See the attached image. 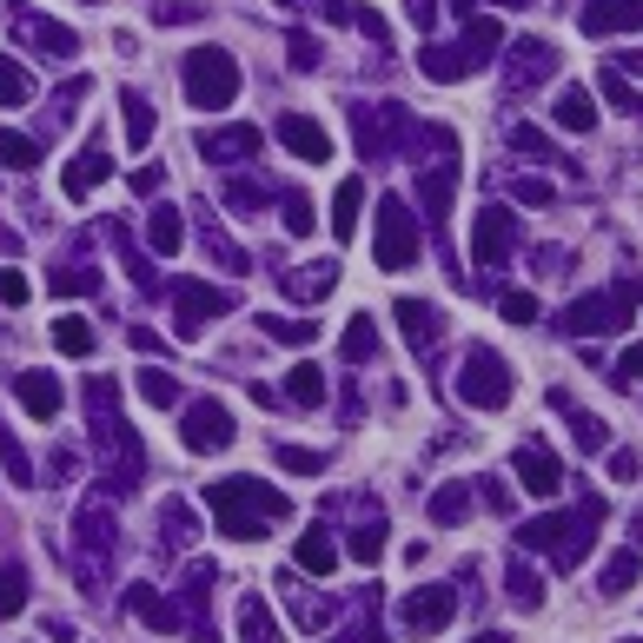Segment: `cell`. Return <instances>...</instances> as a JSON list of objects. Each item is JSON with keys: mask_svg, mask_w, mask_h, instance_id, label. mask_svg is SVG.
<instances>
[{"mask_svg": "<svg viewBox=\"0 0 643 643\" xmlns=\"http://www.w3.org/2000/svg\"><path fill=\"white\" fill-rule=\"evenodd\" d=\"M206 511H213V524H219L226 537L253 544V537H266V524L292 518V498L266 492L259 477H219V485H206Z\"/></svg>", "mask_w": 643, "mask_h": 643, "instance_id": "1", "label": "cell"}, {"mask_svg": "<svg viewBox=\"0 0 643 643\" xmlns=\"http://www.w3.org/2000/svg\"><path fill=\"white\" fill-rule=\"evenodd\" d=\"M604 524V505L591 498V505H578V511H565V518H537V524H524L518 531V544L524 550H550L557 557V565H578V557H584V544H591V531Z\"/></svg>", "mask_w": 643, "mask_h": 643, "instance_id": "2", "label": "cell"}, {"mask_svg": "<svg viewBox=\"0 0 643 643\" xmlns=\"http://www.w3.org/2000/svg\"><path fill=\"white\" fill-rule=\"evenodd\" d=\"M186 100L199 113H226L239 100V60L226 47H193L186 53Z\"/></svg>", "mask_w": 643, "mask_h": 643, "instance_id": "3", "label": "cell"}, {"mask_svg": "<svg viewBox=\"0 0 643 643\" xmlns=\"http://www.w3.org/2000/svg\"><path fill=\"white\" fill-rule=\"evenodd\" d=\"M636 299H643V279H623L617 292H591L565 312V332H578V339L623 332V326H636Z\"/></svg>", "mask_w": 643, "mask_h": 643, "instance_id": "4", "label": "cell"}, {"mask_svg": "<svg viewBox=\"0 0 643 643\" xmlns=\"http://www.w3.org/2000/svg\"><path fill=\"white\" fill-rule=\"evenodd\" d=\"M458 398H464V405H477V412H505L511 405V365L498 352H464Z\"/></svg>", "mask_w": 643, "mask_h": 643, "instance_id": "5", "label": "cell"}, {"mask_svg": "<svg viewBox=\"0 0 643 643\" xmlns=\"http://www.w3.org/2000/svg\"><path fill=\"white\" fill-rule=\"evenodd\" d=\"M372 259H378V272H405V266L418 259V219H412V206H405V199H385V206H378Z\"/></svg>", "mask_w": 643, "mask_h": 643, "instance_id": "6", "label": "cell"}, {"mask_svg": "<svg viewBox=\"0 0 643 643\" xmlns=\"http://www.w3.org/2000/svg\"><path fill=\"white\" fill-rule=\"evenodd\" d=\"M498 47V21H471V34H464V47H432L418 66L432 73V80H445V87H451V80H464V73H477V66H485V53Z\"/></svg>", "mask_w": 643, "mask_h": 643, "instance_id": "7", "label": "cell"}, {"mask_svg": "<svg viewBox=\"0 0 643 643\" xmlns=\"http://www.w3.org/2000/svg\"><path fill=\"white\" fill-rule=\"evenodd\" d=\"M186 451L193 458H206V451H226L232 445V412L226 405H213V398H199V405H186Z\"/></svg>", "mask_w": 643, "mask_h": 643, "instance_id": "8", "label": "cell"}, {"mask_svg": "<svg viewBox=\"0 0 643 643\" xmlns=\"http://www.w3.org/2000/svg\"><path fill=\"white\" fill-rule=\"evenodd\" d=\"M511 246H518V219L505 206H485V213H477V226H471V259L477 266H498Z\"/></svg>", "mask_w": 643, "mask_h": 643, "instance_id": "9", "label": "cell"}, {"mask_svg": "<svg viewBox=\"0 0 643 643\" xmlns=\"http://www.w3.org/2000/svg\"><path fill=\"white\" fill-rule=\"evenodd\" d=\"M232 312V292H213V286H180V339H199L206 318Z\"/></svg>", "mask_w": 643, "mask_h": 643, "instance_id": "10", "label": "cell"}, {"mask_svg": "<svg viewBox=\"0 0 643 643\" xmlns=\"http://www.w3.org/2000/svg\"><path fill=\"white\" fill-rule=\"evenodd\" d=\"M279 139L305 159V167H326V159H332V133L318 126V120H305V113H286L279 120Z\"/></svg>", "mask_w": 643, "mask_h": 643, "instance_id": "11", "label": "cell"}, {"mask_svg": "<svg viewBox=\"0 0 643 643\" xmlns=\"http://www.w3.org/2000/svg\"><path fill=\"white\" fill-rule=\"evenodd\" d=\"M511 471H518V485H524L531 498H557V485H565V471H557V458H550L544 445H524V451L511 458Z\"/></svg>", "mask_w": 643, "mask_h": 643, "instance_id": "12", "label": "cell"}, {"mask_svg": "<svg viewBox=\"0 0 643 643\" xmlns=\"http://www.w3.org/2000/svg\"><path fill=\"white\" fill-rule=\"evenodd\" d=\"M100 180H107V139H94V146L73 153V167L60 173V193H66V199H87Z\"/></svg>", "mask_w": 643, "mask_h": 643, "instance_id": "13", "label": "cell"}, {"mask_svg": "<svg viewBox=\"0 0 643 643\" xmlns=\"http://www.w3.org/2000/svg\"><path fill=\"white\" fill-rule=\"evenodd\" d=\"M14 391H21L27 418H40V425H47V418H53V412L66 405V398H60V378H53V372H21V378H14Z\"/></svg>", "mask_w": 643, "mask_h": 643, "instance_id": "14", "label": "cell"}, {"mask_svg": "<svg viewBox=\"0 0 643 643\" xmlns=\"http://www.w3.org/2000/svg\"><path fill=\"white\" fill-rule=\"evenodd\" d=\"M451 610H458L451 591H412V597H405V630H418V636H425V630H445Z\"/></svg>", "mask_w": 643, "mask_h": 643, "instance_id": "15", "label": "cell"}, {"mask_svg": "<svg viewBox=\"0 0 643 643\" xmlns=\"http://www.w3.org/2000/svg\"><path fill=\"white\" fill-rule=\"evenodd\" d=\"M412 120H405V107H378V120H372V107L359 113V146H365V159H378L398 133H405Z\"/></svg>", "mask_w": 643, "mask_h": 643, "instance_id": "16", "label": "cell"}, {"mask_svg": "<svg viewBox=\"0 0 643 643\" xmlns=\"http://www.w3.org/2000/svg\"><path fill=\"white\" fill-rule=\"evenodd\" d=\"M584 34H617V27H643V0H597L578 14Z\"/></svg>", "mask_w": 643, "mask_h": 643, "instance_id": "17", "label": "cell"}, {"mask_svg": "<svg viewBox=\"0 0 643 643\" xmlns=\"http://www.w3.org/2000/svg\"><path fill=\"white\" fill-rule=\"evenodd\" d=\"M398 326H405V339L425 352V345H438V332H445V312L425 305V299H398Z\"/></svg>", "mask_w": 643, "mask_h": 643, "instance_id": "18", "label": "cell"}, {"mask_svg": "<svg viewBox=\"0 0 643 643\" xmlns=\"http://www.w3.org/2000/svg\"><path fill=\"white\" fill-rule=\"evenodd\" d=\"M239 643H286L279 617H272L259 597H246V604H239Z\"/></svg>", "mask_w": 643, "mask_h": 643, "instance_id": "19", "label": "cell"}, {"mask_svg": "<svg viewBox=\"0 0 643 643\" xmlns=\"http://www.w3.org/2000/svg\"><path fill=\"white\" fill-rule=\"evenodd\" d=\"M557 126H565V133H591V126H597L591 87H565V94H557Z\"/></svg>", "mask_w": 643, "mask_h": 643, "instance_id": "20", "label": "cell"}, {"mask_svg": "<svg viewBox=\"0 0 643 643\" xmlns=\"http://www.w3.org/2000/svg\"><path fill=\"white\" fill-rule=\"evenodd\" d=\"M199 153H206V159H246V153H259V126H232V133H206V139H199Z\"/></svg>", "mask_w": 643, "mask_h": 643, "instance_id": "21", "label": "cell"}, {"mask_svg": "<svg viewBox=\"0 0 643 643\" xmlns=\"http://www.w3.org/2000/svg\"><path fill=\"white\" fill-rule=\"evenodd\" d=\"M636 578H643V550L630 544V550H617V557H610V565H604V578H597V591H604V597H623V591H630Z\"/></svg>", "mask_w": 643, "mask_h": 643, "instance_id": "22", "label": "cell"}, {"mask_svg": "<svg viewBox=\"0 0 643 643\" xmlns=\"http://www.w3.org/2000/svg\"><path fill=\"white\" fill-rule=\"evenodd\" d=\"M359 206H365V180H339V193H332V232L339 239L359 232Z\"/></svg>", "mask_w": 643, "mask_h": 643, "instance_id": "23", "label": "cell"}, {"mask_svg": "<svg viewBox=\"0 0 643 643\" xmlns=\"http://www.w3.org/2000/svg\"><path fill=\"white\" fill-rule=\"evenodd\" d=\"M53 345L66 352V359H94V326L80 312H66V318H53Z\"/></svg>", "mask_w": 643, "mask_h": 643, "instance_id": "24", "label": "cell"}, {"mask_svg": "<svg viewBox=\"0 0 643 643\" xmlns=\"http://www.w3.org/2000/svg\"><path fill=\"white\" fill-rule=\"evenodd\" d=\"M332 565H339V544H332L326 531H305V537H299V571H318V578H326Z\"/></svg>", "mask_w": 643, "mask_h": 643, "instance_id": "25", "label": "cell"}, {"mask_svg": "<svg viewBox=\"0 0 643 643\" xmlns=\"http://www.w3.org/2000/svg\"><path fill=\"white\" fill-rule=\"evenodd\" d=\"M120 113H126V146L146 153V146H153V107H146L139 94H120Z\"/></svg>", "mask_w": 643, "mask_h": 643, "instance_id": "26", "label": "cell"}, {"mask_svg": "<svg viewBox=\"0 0 643 643\" xmlns=\"http://www.w3.org/2000/svg\"><path fill=\"white\" fill-rule=\"evenodd\" d=\"M146 239H153V253H180V239H186L180 232V213L173 206H153L146 213Z\"/></svg>", "mask_w": 643, "mask_h": 643, "instance_id": "27", "label": "cell"}, {"mask_svg": "<svg viewBox=\"0 0 643 643\" xmlns=\"http://www.w3.org/2000/svg\"><path fill=\"white\" fill-rule=\"evenodd\" d=\"M332 286H339V266H299V272L286 279V292H292V299H326Z\"/></svg>", "mask_w": 643, "mask_h": 643, "instance_id": "28", "label": "cell"}, {"mask_svg": "<svg viewBox=\"0 0 643 643\" xmlns=\"http://www.w3.org/2000/svg\"><path fill=\"white\" fill-rule=\"evenodd\" d=\"M286 398H292V405H318V398H326V378H318V365H292L286 372Z\"/></svg>", "mask_w": 643, "mask_h": 643, "instance_id": "29", "label": "cell"}, {"mask_svg": "<svg viewBox=\"0 0 643 643\" xmlns=\"http://www.w3.org/2000/svg\"><path fill=\"white\" fill-rule=\"evenodd\" d=\"M34 100V73L21 60H0V107H27Z\"/></svg>", "mask_w": 643, "mask_h": 643, "instance_id": "30", "label": "cell"}, {"mask_svg": "<svg viewBox=\"0 0 643 643\" xmlns=\"http://www.w3.org/2000/svg\"><path fill=\"white\" fill-rule=\"evenodd\" d=\"M139 398H146V405H180V378H167L159 365H146L139 372Z\"/></svg>", "mask_w": 643, "mask_h": 643, "instance_id": "31", "label": "cell"}, {"mask_svg": "<svg viewBox=\"0 0 643 643\" xmlns=\"http://www.w3.org/2000/svg\"><path fill=\"white\" fill-rule=\"evenodd\" d=\"M133 617H139V623H153V630H173V623H180V610H173V604H159L146 584L133 591Z\"/></svg>", "mask_w": 643, "mask_h": 643, "instance_id": "32", "label": "cell"}, {"mask_svg": "<svg viewBox=\"0 0 643 643\" xmlns=\"http://www.w3.org/2000/svg\"><path fill=\"white\" fill-rule=\"evenodd\" d=\"M352 365H365L372 352H378V326H372V318H352V326H345V345H339Z\"/></svg>", "mask_w": 643, "mask_h": 643, "instance_id": "33", "label": "cell"}, {"mask_svg": "<svg viewBox=\"0 0 643 643\" xmlns=\"http://www.w3.org/2000/svg\"><path fill=\"white\" fill-rule=\"evenodd\" d=\"M464 511H471V485H445V492L432 498V518H438V524H458Z\"/></svg>", "mask_w": 643, "mask_h": 643, "instance_id": "34", "label": "cell"}, {"mask_svg": "<svg viewBox=\"0 0 643 643\" xmlns=\"http://www.w3.org/2000/svg\"><path fill=\"white\" fill-rule=\"evenodd\" d=\"M378 550H385V518H372V524L352 531V557H359V565H378Z\"/></svg>", "mask_w": 643, "mask_h": 643, "instance_id": "35", "label": "cell"}, {"mask_svg": "<svg viewBox=\"0 0 643 643\" xmlns=\"http://www.w3.org/2000/svg\"><path fill=\"white\" fill-rule=\"evenodd\" d=\"M53 292H66V299H87V292H100V272H87V266H66V272H53Z\"/></svg>", "mask_w": 643, "mask_h": 643, "instance_id": "36", "label": "cell"}, {"mask_svg": "<svg viewBox=\"0 0 643 643\" xmlns=\"http://www.w3.org/2000/svg\"><path fill=\"white\" fill-rule=\"evenodd\" d=\"M0 159H8V167H40V146H34V139H21V133H8V126H0Z\"/></svg>", "mask_w": 643, "mask_h": 643, "instance_id": "37", "label": "cell"}, {"mask_svg": "<svg viewBox=\"0 0 643 643\" xmlns=\"http://www.w3.org/2000/svg\"><path fill=\"white\" fill-rule=\"evenodd\" d=\"M21 610H27V578L0 571V617H21Z\"/></svg>", "mask_w": 643, "mask_h": 643, "instance_id": "38", "label": "cell"}, {"mask_svg": "<svg viewBox=\"0 0 643 643\" xmlns=\"http://www.w3.org/2000/svg\"><path fill=\"white\" fill-rule=\"evenodd\" d=\"M279 464H286L292 477H318V471H326V458H318V451H299V445H279Z\"/></svg>", "mask_w": 643, "mask_h": 643, "instance_id": "39", "label": "cell"}, {"mask_svg": "<svg viewBox=\"0 0 643 643\" xmlns=\"http://www.w3.org/2000/svg\"><path fill=\"white\" fill-rule=\"evenodd\" d=\"M318 326H305V318H266V339H279V345H305Z\"/></svg>", "mask_w": 643, "mask_h": 643, "instance_id": "40", "label": "cell"}, {"mask_svg": "<svg viewBox=\"0 0 643 643\" xmlns=\"http://www.w3.org/2000/svg\"><path fill=\"white\" fill-rule=\"evenodd\" d=\"M27 34H34L47 53H73V47H80V40H73L66 27H53V21H27Z\"/></svg>", "mask_w": 643, "mask_h": 643, "instance_id": "41", "label": "cell"}, {"mask_svg": "<svg viewBox=\"0 0 643 643\" xmlns=\"http://www.w3.org/2000/svg\"><path fill=\"white\" fill-rule=\"evenodd\" d=\"M511 597H518L524 610H537V604H544V584H537V571H524V565H518V571H511Z\"/></svg>", "mask_w": 643, "mask_h": 643, "instance_id": "42", "label": "cell"}, {"mask_svg": "<svg viewBox=\"0 0 643 643\" xmlns=\"http://www.w3.org/2000/svg\"><path fill=\"white\" fill-rule=\"evenodd\" d=\"M418 193H425V206H432V213H445V199H451V167H438L432 180H418Z\"/></svg>", "mask_w": 643, "mask_h": 643, "instance_id": "43", "label": "cell"}, {"mask_svg": "<svg viewBox=\"0 0 643 643\" xmlns=\"http://www.w3.org/2000/svg\"><path fill=\"white\" fill-rule=\"evenodd\" d=\"M505 318H511V326H531V318H537V299H531V292H505Z\"/></svg>", "mask_w": 643, "mask_h": 643, "instance_id": "44", "label": "cell"}, {"mask_svg": "<svg viewBox=\"0 0 643 643\" xmlns=\"http://www.w3.org/2000/svg\"><path fill=\"white\" fill-rule=\"evenodd\" d=\"M286 226H292V232H312V226H318V219H312V199L292 193V199H286Z\"/></svg>", "mask_w": 643, "mask_h": 643, "instance_id": "45", "label": "cell"}, {"mask_svg": "<svg viewBox=\"0 0 643 643\" xmlns=\"http://www.w3.org/2000/svg\"><path fill=\"white\" fill-rule=\"evenodd\" d=\"M578 445H584V451H604V418L578 412Z\"/></svg>", "mask_w": 643, "mask_h": 643, "instance_id": "46", "label": "cell"}, {"mask_svg": "<svg viewBox=\"0 0 643 643\" xmlns=\"http://www.w3.org/2000/svg\"><path fill=\"white\" fill-rule=\"evenodd\" d=\"M604 100H610V107H636V94H630L623 73H604Z\"/></svg>", "mask_w": 643, "mask_h": 643, "instance_id": "47", "label": "cell"}, {"mask_svg": "<svg viewBox=\"0 0 643 643\" xmlns=\"http://www.w3.org/2000/svg\"><path fill=\"white\" fill-rule=\"evenodd\" d=\"M0 305H27V279L21 272H0Z\"/></svg>", "mask_w": 643, "mask_h": 643, "instance_id": "48", "label": "cell"}, {"mask_svg": "<svg viewBox=\"0 0 643 643\" xmlns=\"http://www.w3.org/2000/svg\"><path fill=\"white\" fill-rule=\"evenodd\" d=\"M292 66H305V73L318 66V47H312V34H292Z\"/></svg>", "mask_w": 643, "mask_h": 643, "instance_id": "49", "label": "cell"}, {"mask_svg": "<svg viewBox=\"0 0 643 643\" xmlns=\"http://www.w3.org/2000/svg\"><path fill=\"white\" fill-rule=\"evenodd\" d=\"M617 378H623V385H636V378H643V345H636V352H623V365H617Z\"/></svg>", "mask_w": 643, "mask_h": 643, "instance_id": "50", "label": "cell"}, {"mask_svg": "<svg viewBox=\"0 0 643 643\" xmlns=\"http://www.w3.org/2000/svg\"><path fill=\"white\" fill-rule=\"evenodd\" d=\"M405 14H412L418 27H432V21H438V0H405Z\"/></svg>", "mask_w": 643, "mask_h": 643, "instance_id": "51", "label": "cell"}, {"mask_svg": "<svg viewBox=\"0 0 643 643\" xmlns=\"http://www.w3.org/2000/svg\"><path fill=\"white\" fill-rule=\"evenodd\" d=\"M610 477H636V451H610Z\"/></svg>", "mask_w": 643, "mask_h": 643, "instance_id": "52", "label": "cell"}, {"mask_svg": "<svg viewBox=\"0 0 643 643\" xmlns=\"http://www.w3.org/2000/svg\"><path fill=\"white\" fill-rule=\"evenodd\" d=\"M464 8H477V0H464ZM492 8H537V0H492Z\"/></svg>", "mask_w": 643, "mask_h": 643, "instance_id": "53", "label": "cell"}, {"mask_svg": "<svg viewBox=\"0 0 643 643\" xmlns=\"http://www.w3.org/2000/svg\"><path fill=\"white\" fill-rule=\"evenodd\" d=\"M477 643H505V636H477Z\"/></svg>", "mask_w": 643, "mask_h": 643, "instance_id": "54", "label": "cell"}]
</instances>
